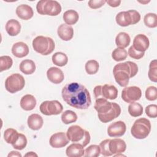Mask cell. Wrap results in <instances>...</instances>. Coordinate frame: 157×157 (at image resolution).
<instances>
[{
    "mask_svg": "<svg viewBox=\"0 0 157 157\" xmlns=\"http://www.w3.org/2000/svg\"><path fill=\"white\" fill-rule=\"evenodd\" d=\"M36 10L40 15L56 16L61 12L60 4L53 0H42L38 1L36 5Z\"/></svg>",
    "mask_w": 157,
    "mask_h": 157,
    "instance_id": "6",
    "label": "cell"
},
{
    "mask_svg": "<svg viewBox=\"0 0 157 157\" xmlns=\"http://www.w3.org/2000/svg\"><path fill=\"white\" fill-rule=\"evenodd\" d=\"M149 45L148 38L143 34H139L135 36L132 46L138 52H145L148 48Z\"/></svg>",
    "mask_w": 157,
    "mask_h": 157,
    "instance_id": "15",
    "label": "cell"
},
{
    "mask_svg": "<svg viewBox=\"0 0 157 157\" xmlns=\"http://www.w3.org/2000/svg\"><path fill=\"white\" fill-rule=\"evenodd\" d=\"M33 47L34 50L42 55H48L53 52L55 45L53 40L49 37L39 36L33 40Z\"/></svg>",
    "mask_w": 157,
    "mask_h": 157,
    "instance_id": "4",
    "label": "cell"
},
{
    "mask_svg": "<svg viewBox=\"0 0 157 157\" xmlns=\"http://www.w3.org/2000/svg\"><path fill=\"white\" fill-rule=\"evenodd\" d=\"M36 105V99L34 96L28 94L23 96L20 100V106L22 109L29 111L34 109Z\"/></svg>",
    "mask_w": 157,
    "mask_h": 157,
    "instance_id": "24",
    "label": "cell"
},
{
    "mask_svg": "<svg viewBox=\"0 0 157 157\" xmlns=\"http://www.w3.org/2000/svg\"><path fill=\"white\" fill-rule=\"evenodd\" d=\"M27 139L26 137V136L21 133H19V136L18 139H17L16 142L12 144V147L13 148H14L15 149L18 150H21L23 149H24L26 145H27Z\"/></svg>",
    "mask_w": 157,
    "mask_h": 157,
    "instance_id": "39",
    "label": "cell"
},
{
    "mask_svg": "<svg viewBox=\"0 0 157 157\" xmlns=\"http://www.w3.org/2000/svg\"><path fill=\"white\" fill-rule=\"evenodd\" d=\"M112 106V102L108 101L104 98H98L96 99V102L94 105L95 110L98 113H105L109 112Z\"/></svg>",
    "mask_w": 157,
    "mask_h": 157,
    "instance_id": "22",
    "label": "cell"
},
{
    "mask_svg": "<svg viewBox=\"0 0 157 157\" xmlns=\"http://www.w3.org/2000/svg\"><path fill=\"white\" fill-rule=\"evenodd\" d=\"M101 153L100 147L98 145H91L85 150L84 156L86 157H98Z\"/></svg>",
    "mask_w": 157,
    "mask_h": 157,
    "instance_id": "36",
    "label": "cell"
},
{
    "mask_svg": "<svg viewBox=\"0 0 157 157\" xmlns=\"http://www.w3.org/2000/svg\"><path fill=\"white\" fill-rule=\"evenodd\" d=\"M20 70L26 75L32 74L36 71V64L33 60H23L19 66Z\"/></svg>",
    "mask_w": 157,
    "mask_h": 157,
    "instance_id": "27",
    "label": "cell"
},
{
    "mask_svg": "<svg viewBox=\"0 0 157 157\" xmlns=\"http://www.w3.org/2000/svg\"><path fill=\"white\" fill-rule=\"evenodd\" d=\"M93 93L96 99L98 98H104L106 99H115L118 96L117 88L112 85L105 84L97 85L93 90Z\"/></svg>",
    "mask_w": 157,
    "mask_h": 157,
    "instance_id": "8",
    "label": "cell"
},
{
    "mask_svg": "<svg viewBox=\"0 0 157 157\" xmlns=\"http://www.w3.org/2000/svg\"><path fill=\"white\" fill-rule=\"evenodd\" d=\"M109 148L112 155L123 153L126 149V144L124 140L119 138L110 139Z\"/></svg>",
    "mask_w": 157,
    "mask_h": 157,
    "instance_id": "16",
    "label": "cell"
},
{
    "mask_svg": "<svg viewBox=\"0 0 157 157\" xmlns=\"http://www.w3.org/2000/svg\"><path fill=\"white\" fill-rule=\"evenodd\" d=\"M106 2L105 0H90L88 1V6L93 9H96L103 6Z\"/></svg>",
    "mask_w": 157,
    "mask_h": 157,
    "instance_id": "44",
    "label": "cell"
},
{
    "mask_svg": "<svg viewBox=\"0 0 157 157\" xmlns=\"http://www.w3.org/2000/svg\"><path fill=\"white\" fill-rule=\"evenodd\" d=\"M52 59L54 64L59 67L65 66L68 62L67 55L63 52H56L53 55Z\"/></svg>",
    "mask_w": 157,
    "mask_h": 157,
    "instance_id": "29",
    "label": "cell"
},
{
    "mask_svg": "<svg viewBox=\"0 0 157 157\" xmlns=\"http://www.w3.org/2000/svg\"><path fill=\"white\" fill-rule=\"evenodd\" d=\"M140 20V15L136 10L123 11L117 13L115 17L117 23L123 27L137 23Z\"/></svg>",
    "mask_w": 157,
    "mask_h": 157,
    "instance_id": "7",
    "label": "cell"
},
{
    "mask_svg": "<svg viewBox=\"0 0 157 157\" xmlns=\"http://www.w3.org/2000/svg\"><path fill=\"white\" fill-rule=\"evenodd\" d=\"M10 156H18V157H21V155L17 151H12L10 153H9L8 154V157H10Z\"/></svg>",
    "mask_w": 157,
    "mask_h": 157,
    "instance_id": "46",
    "label": "cell"
},
{
    "mask_svg": "<svg viewBox=\"0 0 157 157\" xmlns=\"http://www.w3.org/2000/svg\"><path fill=\"white\" fill-rule=\"evenodd\" d=\"M61 118L64 124H68L75 122L77 120V115L74 111L67 110L62 113Z\"/></svg>",
    "mask_w": 157,
    "mask_h": 157,
    "instance_id": "31",
    "label": "cell"
},
{
    "mask_svg": "<svg viewBox=\"0 0 157 157\" xmlns=\"http://www.w3.org/2000/svg\"><path fill=\"white\" fill-rule=\"evenodd\" d=\"M28 125L29 128L33 130L40 129L44 124V120L42 117L37 113H33L28 117Z\"/></svg>",
    "mask_w": 157,
    "mask_h": 157,
    "instance_id": "23",
    "label": "cell"
},
{
    "mask_svg": "<svg viewBox=\"0 0 157 157\" xmlns=\"http://www.w3.org/2000/svg\"><path fill=\"white\" fill-rule=\"evenodd\" d=\"M144 22L146 26L154 28L157 26V16L154 13H148L144 18Z\"/></svg>",
    "mask_w": 157,
    "mask_h": 157,
    "instance_id": "33",
    "label": "cell"
},
{
    "mask_svg": "<svg viewBox=\"0 0 157 157\" xmlns=\"http://www.w3.org/2000/svg\"><path fill=\"white\" fill-rule=\"evenodd\" d=\"M19 133L13 128H8L4 132V139L7 144H13L18 139Z\"/></svg>",
    "mask_w": 157,
    "mask_h": 157,
    "instance_id": "30",
    "label": "cell"
},
{
    "mask_svg": "<svg viewBox=\"0 0 157 157\" xmlns=\"http://www.w3.org/2000/svg\"><path fill=\"white\" fill-rule=\"evenodd\" d=\"M66 135L69 140L72 142H78L84 147L90 143L91 139L89 132L78 125H72L69 127Z\"/></svg>",
    "mask_w": 157,
    "mask_h": 157,
    "instance_id": "3",
    "label": "cell"
},
{
    "mask_svg": "<svg viewBox=\"0 0 157 157\" xmlns=\"http://www.w3.org/2000/svg\"><path fill=\"white\" fill-rule=\"evenodd\" d=\"M69 142L67 135L63 132L53 134L50 138L49 143L52 147L59 148L65 147Z\"/></svg>",
    "mask_w": 157,
    "mask_h": 157,
    "instance_id": "14",
    "label": "cell"
},
{
    "mask_svg": "<svg viewBox=\"0 0 157 157\" xmlns=\"http://www.w3.org/2000/svg\"><path fill=\"white\" fill-rule=\"evenodd\" d=\"M151 128V123L148 119L140 118L134 121L131 129V133L136 139H144L149 135Z\"/></svg>",
    "mask_w": 157,
    "mask_h": 157,
    "instance_id": "5",
    "label": "cell"
},
{
    "mask_svg": "<svg viewBox=\"0 0 157 157\" xmlns=\"http://www.w3.org/2000/svg\"><path fill=\"white\" fill-rule=\"evenodd\" d=\"M110 140V139H105L102 140L100 144L99 147L101 150V153L105 156H112V154L110 153L109 148V142Z\"/></svg>",
    "mask_w": 157,
    "mask_h": 157,
    "instance_id": "41",
    "label": "cell"
},
{
    "mask_svg": "<svg viewBox=\"0 0 157 157\" xmlns=\"http://www.w3.org/2000/svg\"><path fill=\"white\" fill-rule=\"evenodd\" d=\"M13 64V61L9 56H1L0 57V71L2 72L10 69Z\"/></svg>",
    "mask_w": 157,
    "mask_h": 157,
    "instance_id": "37",
    "label": "cell"
},
{
    "mask_svg": "<svg viewBox=\"0 0 157 157\" xmlns=\"http://www.w3.org/2000/svg\"><path fill=\"white\" fill-rule=\"evenodd\" d=\"M128 112L131 116L137 117L142 115L143 113L142 106L137 102H132L128 106Z\"/></svg>",
    "mask_w": 157,
    "mask_h": 157,
    "instance_id": "32",
    "label": "cell"
},
{
    "mask_svg": "<svg viewBox=\"0 0 157 157\" xmlns=\"http://www.w3.org/2000/svg\"><path fill=\"white\" fill-rule=\"evenodd\" d=\"M128 55L131 58H132L133 59H139L144 56L145 52H138V51L136 50L132 46H131L129 47V48L128 49Z\"/></svg>",
    "mask_w": 157,
    "mask_h": 157,
    "instance_id": "43",
    "label": "cell"
},
{
    "mask_svg": "<svg viewBox=\"0 0 157 157\" xmlns=\"http://www.w3.org/2000/svg\"><path fill=\"white\" fill-rule=\"evenodd\" d=\"M148 75L151 81L153 82H157V63L156 59L150 62Z\"/></svg>",
    "mask_w": 157,
    "mask_h": 157,
    "instance_id": "38",
    "label": "cell"
},
{
    "mask_svg": "<svg viewBox=\"0 0 157 157\" xmlns=\"http://www.w3.org/2000/svg\"><path fill=\"white\" fill-rule=\"evenodd\" d=\"M106 2L111 7H117L120 6L121 3V1H117V0H108L106 1Z\"/></svg>",
    "mask_w": 157,
    "mask_h": 157,
    "instance_id": "45",
    "label": "cell"
},
{
    "mask_svg": "<svg viewBox=\"0 0 157 157\" xmlns=\"http://www.w3.org/2000/svg\"><path fill=\"white\" fill-rule=\"evenodd\" d=\"M138 72L137 65L132 61H126L116 64L113 74L116 82L121 86L125 87L129 83L130 78L134 77Z\"/></svg>",
    "mask_w": 157,
    "mask_h": 157,
    "instance_id": "2",
    "label": "cell"
},
{
    "mask_svg": "<svg viewBox=\"0 0 157 157\" xmlns=\"http://www.w3.org/2000/svg\"><path fill=\"white\" fill-rule=\"evenodd\" d=\"M25 85L24 77L20 74L15 73L9 76L5 81V88L10 93L21 90Z\"/></svg>",
    "mask_w": 157,
    "mask_h": 157,
    "instance_id": "9",
    "label": "cell"
},
{
    "mask_svg": "<svg viewBox=\"0 0 157 157\" xmlns=\"http://www.w3.org/2000/svg\"><path fill=\"white\" fill-rule=\"evenodd\" d=\"M131 42L129 35L124 32L119 33L115 38V44L118 48H124L127 47Z\"/></svg>",
    "mask_w": 157,
    "mask_h": 157,
    "instance_id": "26",
    "label": "cell"
},
{
    "mask_svg": "<svg viewBox=\"0 0 157 157\" xmlns=\"http://www.w3.org/2000/svg\"><path fill=\"white\" fill-rule=\"evenodd\" d=\"M63 20L65 23L68 25H73L75 24L79 18L78 13L72 9L66 11L63 16Z\"/></svg>",
    "mask_w": 157,
    "mask_h": 157,
    "instance_id": "28",
    "label": "cell"
},
{
    "mask_svg": "<svg viewBox=\"0 0 157 157\" xmlns=\"http://www.w3.org/2000/svg\"><path fill=\"white\" fill-rule=\"evenodd\" d=\"M25 156H37V155H36V153H34L33 151H30V152L26 153Z\"/></svg>",
    "mask_w": 157,
    "mask_h": 157,
    "instance_id": "47",
    "label": "cell"
},
{
    "mask_svg": "<svg viewBox=\"0 0 157 157\" xmlns=\"http://www.w3.org/2000/svg\"><path fill=\"white\" fill-rule=\"evenodd\" d=\"M128 56V52L124 48H117L112 53V57L115 61L124 60Z\"/></svg>",
    "mask_w": 157,
    "mask_h": 157,
    "instance_id": "34",
    "label": "cell"
},
{
    "mask_svg": "<svg viewBox=\"0 0 157 157\" xmlns=\"http://www.w3.org/2000/svg\"><path fill=\"white\" fill-rule=\"evenodd\" d=\"M47 76L49 81L54 84L61 83L64 79L63 71L56 67H51L47 71Z\"/></svg>",
    "mask_w": 157,
    "mask_h": 157,
    "instance_id": "17",
    "label": "cell"
},
{
    "mask_svg": "<svg viewBox=\"0 0 157 157\" xmlns=\"http://www.w3.org/2000/svg\"><path fill=\"white\" fill-rule=\"evenodd\" d=\"M16 14L18 18L27 20L31 18L34 15V12L31 6L27 4H21L16 9Z\"/></svg>",
    "mask_w": 157,
    "mask_h": 157,
    "instance_id": "20",
    "label": "cell"
},
{
    "mask_svg": "<svg viewBox=\"0 0 157 157\" xmlns=\"http://www.w3.org/2000/svg\"><path fill=\"white\" fill-rule=\"evenodd\" d=\"M61 94L66 103L76 109H87L91 103V96L87 88L77 82L66 85L62 89Z\"/></svg>",
    "mask_w": 157,
    "mask_h": 157,
    "instance_id": "1",
    "label": "cell"
},
{
    "mask_svg": "<svg viewBox=\"0 0 157 157\" xmlns=\"http://www.w3.org/2000/svg\"><path fill=\"white\" fill-rule=\"evenodd\" d=\"M99 65L97 61L94 59H91L88 61L85 66V71L89 75L95 74L99 70Z\"/></svg>",
    "mask_w": 157,
    "mask_h": 157,
    "instance_id": "35",
    "label": "cell"
},
{
    "mask_svg": "<svg viewBox=\"0 0 157 157\" xmlns=\"http://www.w3.org/2000/svg\"><path fill=\"white\" fill-rule=\"evenodd\" d=\"M39 109L40 112L45 115H55L62 112L63 107L59 101L53 100L42 102Z\"/></svg>",
    "mask_w": 157,
    "mask_h": 157,
    "instance_id": "10",
    "label": "cell"
},
{
    "mask_svg": "<svg viewBox=\"0 0 157 157\" xmlns=\"http://www.w3.org/2000/svg\"><path fill=\"white\" fill-rule=\"evenodd\" d=\"M121 113V107L116 102H112L111 109L105 113H98L99 120L104 123L110 122L117 118Z\"/></svg>",
    "mask_w": 157,
    "mask_h": 157,
    "instance_id": "12",
    "label": "cell"
},
{
    "mask_svg": "<svg viewBox=\"0 0 157 157\" xmlns=\"http://www.w3.org/2000/svg\"><path fill=\"white\" fill-rule=\"evenodd\" d=\"M145 97L148 101H155L157 99V90L154 86H148L145 91Z\"/></svg>",
    "mask_w": 157,
    "mask_h": 157,
    "instance_id": "40",
    "label": "cell"
},
{
    "mask_svg": "<svg viewBox=\"0 0 157 157\" xmlns=\"http://www.w3.org/2000/svg\"><path fill=\"white\" fill-rule=\"evenodd\" d=\"M12 53L17 58H23L29 53L28 46L23 42H16L12 45Z\"/></svg>",
    "mask_w": 157,
    "mask_h": 157,
    "instance_id": "19",
    "label": "cell"
},
{
    "mask_svg": "<svg viewBox=\"0 0 157 157\" xmlns=\"http://www.w3.org/2000/svg\"><path fill=\"white\" fill-rule=\"evenodd\" d=\"M57 33L61 39L64 41H68L73 37L74 29L72 26L67 24H61L58 28Z\"/></svg>",
    "mask_w": 157,
    "mask_h": 157,
    "instance_id": "18",
    "label": "cell"
},
{
    "mask_svg": "<svg viewBox=\"0 0 157 157\" xmlns=\"http://www.w3.org/2000/svg\"><path fill=\"white\" fill-rule=\"evenodd\" d=\"M126 130L125 123L122 121H117L111 123L107 128V134L110 137H119L124 135Z\"/></svg>",
    "mask_w": 157,
    "mask_h": 157,
    "instance_id": "13",
    "label": "cell"
},
{
    "mask_svg": "<svg viewBox=\"0 0 157 157\" xmlns=\"http://www.w3.org/2000/svg\"><path fill=\"white\" fill-rule=\"evenodd\" d=\"M6 31L10 36L18 35L21 30V25L18 21L15 19H10L6 24Z\"/></svg>",
    "mask_w": 157,
    "mask_h": 157,
    "instance_id": "25",
    "label": "cell"
},
{
    "mask_svg": "<svg viewBox=\"0 0 157 157\" xmlns=\"http://www.w3.org/2000/svg\"><path fill=\"white\" fill-rule=\"evenodd\" d=\"M146 115L150 118H156L157 117V105L156 104H150L145 108Z\"/></svg>",
    "mask_w": 157,
    "mask_h": 157,
    "instance_id": "42",
    "label": "cell"
},
{
    "mask_svg": "<svg viewBox=\"0 0 157 157\" xmlns=\"http://www.w3.org/2000/svg\"><path fill=\"white\" fill-rule=\"evenodd\" d=\"M142 96L140 88L136 86L124 88L121 92L122 99L127 103L134 102L140 99Z\"/></svg>",
    "mask_w": 157,
    "mask_h": 157,
    "instance_id": "11",
    "label": "cell"
},
{
    "mask_svg": "<svg viewBox=\"0 0 157 157\" xmlns=\"http://www.w3.org/2000/svg\"><path fill=\"white\" fill-rule=\"evenodd\" d=\"M83 147L79 143L72 144L66 150V155L69 157H81L85 155Z\"/></svg>",
    "mask_w": 157,
    "mask_h": 157,
    "instance_id": "21",
    "label": "cell"
}]
</instances>
